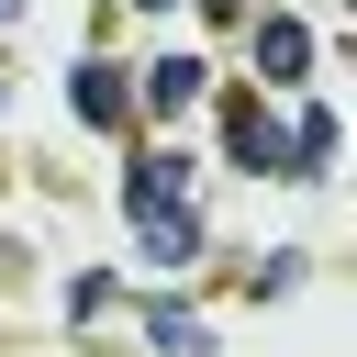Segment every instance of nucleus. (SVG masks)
<instances>
[{"instance_id":"7ed1b4c3","label":"nucleus","mask_w":357,"mask_h":357,"mask_svg":"<svg viewBox=\"0 0 357 357\" xmlns=\"http://www.w3.org/2000/svg\"><path fill=\"white\" fill-rule=\"evenodd\" d=\"M201 89H212V67H201V56H156V67L134 78V112H156V123H178V112H190Z\"/></svg>"},{"instance_id":"423d86ee","label":"nucleus","mask_w":357,"mask_h":357,"mask_svg":"<svg viewBox=\"0 0 357 357\" xmlns=\"http://www.w3.org/2000/svg\"><path fill=\"white\" fill-rule=\"evenodd\" d=\"M324 167H335V112L312 100V112L290 123V178H324Z\"/></svg>"},{"instance_id":"9d476101","label":"nucleus","mask_w":357,"mask_h":357,"mask_svg":"<svg viewBox=\"0 0 357 357\" xmlns=\"http://www.w3.org/2000/svg\"><path fill=\"white\" fill-rule=\"evenodd\" d=\"M201 11H212V22H245V0H201Z\"/></svg>"},{"instance_id":"1a4fd4ad","label":"nucleus","mask_w":357,"mask_h":357,"mask_svg":"<svg viewBox=\"0 0 357 357\" xmlns=\"http://www.w3.org/2000/svg\"><path fill=\"white\" fill-rule=\"evenodd\" d=\"M301 268H312L301 245H279V257H257V301H290V290H301Z\"/></svg>"},{"instance_id":"6e6552de","label":"nucleus","mask_w":357,"mask_h":357,"mask_svg":"<svg viewBox=\"0 0 357 357\" xmlns=\"http://www.w3.org/2000/svg\"><path fill=\"white\" fill-rule=\"evenodd\" d=\"M234 156H245V167H290V134H279L268 112H234Z\"/></svg>"},{"instance_id":"0eeeda50","label":"nucleus","mask_w":357,"mask_h":357,"mask_svg":"<svg viewBox=\"0 0 357 357\" xmlns=\"http://www.w3.org/2000/svg\"><path fill=\"white\" fill-rule=\"evenodd\" d=\"M134 234H145L156 268H190V257H201V212H167V223H134Z\"/></svg>"},{"instance_id":"f257e3e1","label":"nucleus","mask_w":357,"mask_h":357,"mask_svg":"<svg viewBox=\"0 0 357 357\" xmlns=\"http://www.w3.org/2000/svg\"><path fill=\"white\" fill-rule=\"evenodd\" d=\"M123 212H134V223H167V212H190V156L145 145V156L123 167Z\"/></svg>"},{"instance_id":"9b49d317","label":"nucleus","mask_w":357,"mask_h":357,"mask_svg":"<svg viewBox=\"0 0 357 357\" xmlns=\"http://www.w3.org/2000/svg\"><path fill=\"white\" fill-rule=\"evenodd\" d=\"M123 11H178V0H123Z\"/></svg>"},{"instance_id":"f8f14e48","label":"nucleus","mask_w":357,"mask_h":357,"mask_svg":"<svg viewBox=\"0 0 357 357\" xmlns=\"http://www.w3.org/2000/svg\"><path fill=\"white\" fill-rule=\"evenodd\" d=\"M11 11H22V0H0V22H11Z\"/></svg>"},{"instance_id":"20e7f679","label":"nucleus","mask_w":357,"mask_h":357,"mask_svg":"<svg viewBox=\"0 0 357 357\" xmlns=\"http://www.w3.org/2000/svg\"><path fill=\"white\" fill-rule=\"evenodd\" d=\"M301 67H312V33H301L290 11H268V22H257V78H279V89H290Z\"/></svg>"},{"instance_id":"39448f33","label":"nucleus","mask_w":357,"mask_h":357,"mask_svg":"<svg viewBox=\"0 0 357 357\" xmlns=\"http://www.w3.org/2000/svg\"><path fill=\"white\" fill-rule=\"evenodd\" d=\"M145 335H156V357H212V324L178 301H145Z\"/></svg>"},{"instance_id":"f03ea898","label":"nucleus","mask_w":357,"mask_h":357,"mask_svg":"<svg viewBox=\"0 0 357 357\" xmlns=\"http://www.w3.org/2000/svg\"><path fill=\"white\" fill-rule=\"evenodd\" d=\"M67 100H78V123H100V134L134 123V78H123L112 56H78V67H67Z\"/></svg>"}]
</instances>
